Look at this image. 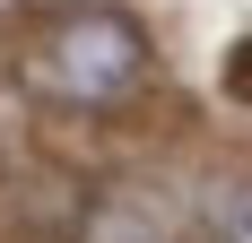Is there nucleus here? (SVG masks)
<instances>
[{
	"mask_svg": "<svg viewBox=\"0 0 252 243\" xmlns=\"http://www.w3.org/2000/svg\"><path fill=\"white\" fill-rule=\"evenodd\" d=\"M209 235L218 243H252V182H226L209 200Z\"/></svg>",
	"mask_w": 252,
	"mask_h": 243,
	"instance_id": "f03ea898",
	"label": "nucleus"
},
{
	"mask_svg": "<svg viewBox=\"0 0 252 243\" xmlns=\"http://www.w3.org/2000/svg\"><path fill=\"white\" fill-rule=\"evenodd\" d=\"M148 78V52H139V35H130L122 18H78L70 35H61V87L87 104H113L130 96Z\"/></svg>",
	"mask_w": 252,
	"mask_h": 243,
	"instance_id": "f257e3e1",
	"label": "nucleus"
}]
</instances>
